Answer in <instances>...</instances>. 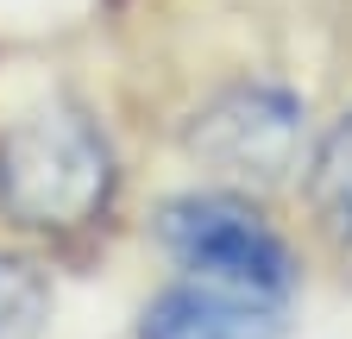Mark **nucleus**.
Instances as JSON below:
<instances>
[{
    "mask_svg": "<svg viewBox=\"0 0 352 339\" xmlns=\"http://www.w3.org/2000/svg\"><path fill=\"white\" fill-rule=\"evenodd\" d=\"M189 157L227 183H283L308 145V107L283 82H227L189 119Z\"/></svg>",
    "mask_w": 352,
    "mask_h": 339,
    "instance_id": "3",
    "label": "nucleus"
},
{
    "mask_svg": "<svg viewBox=\"0 0 352 339\" xmlns=\"http://www.w3.org/2000/svg\"><path fill=\"white\" fill-rule=\"evenodd\" d=\"M44 320H51V289L44 277L0 251V339H44Z\"/></svg>",
    "mask_w": 352,
    "mask_h": 339,
    "instance_id": "6",
    "label": "nucleus"
},
{
    "mask_svg": "<svg viewBox=\"0 0 352 339\" xmlns=\"http://www.w3.org/2000/svg\"><path fill=\"white\" fill-rule=\"evenodd\" d=\"M113 145L76 107H38L0 132V214L25 233L88 226L113 201Z\"/></svg>",
    "mask_w": 352,
    "mask_h": 339,
    "instance_id": "1",
    "label": "nucleus"
},
{
    "mask_svg": "<svg viewBox=\"0 0 352 339\" xmlns=\"http://www.w3.org/2000/svg\"><path fill=\"white\" fill-rule=\"evenodd\" d=\"M283 327L289 302H264V295H239L195 277L157 289L139 314V339H283Z\"/></svg>",
    "mask_w": 352,
    "mask_h": 339,
    "instance_id": "4",
    "label": "nucleus"
},
{
    "mask_svg": "<svg viewBox=\"0 0 352 339\" xmlns=\"http://www.w3.org/2000/svg\"><path fill=\"white\" fill-rule=\"evenodd\" d=\"M308 201H315V220L352 245V113L327 126V139L315 145V163H308Z\"/></svg>",
    "mask_w": 352,
    "mask_h": 339,
    "instance_id": "5",
    "label": "nucleus"
},
{
    "mask_svg": "<svg viewBox=\"0 0 352 339\" xmlns=\"http://www.w3.org/2000/svg\"><path fill=\"white\" fill-rule=\"evenodd\" d=\"M157 245L183 277L239 289V295H264V302H289L296 277H302L283 233L233 189L170 195L157 207Z\"/></svg>",
    "mask_w": 352,
    "mask_h": 339,
    "instance_id": "2",
    "label": "nucleus"
}]
</instances>
